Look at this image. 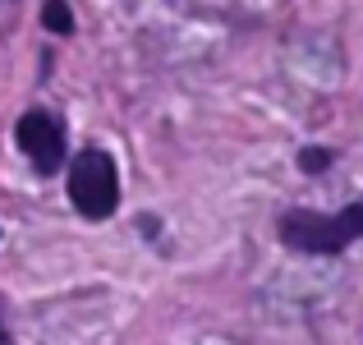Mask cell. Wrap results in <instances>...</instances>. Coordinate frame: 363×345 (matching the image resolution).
<instances>
[{"mask_svg": "<svg viewBox=\"0 0 363 345\" xmlns=\"http://www.w3.org/2000/svg\"><path fill=\"white\" fill-rule=\"evenodd\" d=\"M359 235H363V203H350L336 217L303 212V207L281 217V239L299 253H345Z\"/></svg>", "mask_w": 363, "mask_h": 345, "instance_id": "1", "label": "cell"}, {"mask_svg": "<svg viewBox=\"0 0 363 345\" xmlns=\"http://www.w3.org/2000/svg\"><path fill=\"white\" fill-rule=\"evenodd\" d=\"M69 198L74 207H79L88 221H101V217L116 212L120 203V175H116V161L106 157V152L88 148L74 157L69 166Z\"/></svg>", "mask_w": 363, "mask_h": 345, "instance_id": "2", "label": "cell"}, {"mask_svg": "<svg viewBox=\"0 0 363 345\" xmlns=\"http://www.w3.org/2000/svg\"><path fill=\"white\" fill-rule=\"evenodd\" d=\"M18 148L28 152V161H33L42 175H51V170H60L65 161V129L60 120H55L51 111H28L18 115Z\"/></svg>", "mask_w": 363, "mask_h": 345, "instance_id": "3", "label": "cell"}, {"mask_svg": "<svg viewBox=\"0 0 363 345\" xmlns=\"http://www.w3.org/2000/svg\"><path fill=\"white\" fill-rule=\"evenodd\" d=\"M42 18H46V28H51V33H74V14H69V5H65V0H46Z\"/></svg>", "mask_w": 363, "mask_h": 345, "instance_id": "4", "label": "cell"}, {"mask_svg": "<svg viewBox=\"0 0 363 345\" xmlns=\"http://www.w3.org/2000/svg\"><path fill=\"white\" fill-rule=\"evenodd\" d=\"M299 161H303V170H308V175H322V170L331 166V152L327 148H303Z\"/></svg>", "mask_w": 363, "mask_h": 345, "instance_id": "5", "label": "cell"}, {"mask_svg": "<svg viewBox=\"0 0 363 345\" xmlns=\"http://www.w3.org/2000/svg\"><path fill=\"white\" fill-rule=\"evenodd\" d=\"M0 345H9V332H5V322H0Z\"/></svg>", "mask_w": 363, "mask_h": 345, "instance_id": "6", "label": "cell"}]
</instances>
